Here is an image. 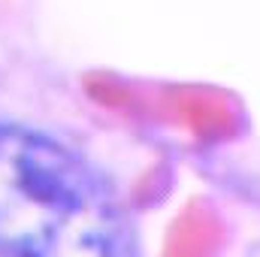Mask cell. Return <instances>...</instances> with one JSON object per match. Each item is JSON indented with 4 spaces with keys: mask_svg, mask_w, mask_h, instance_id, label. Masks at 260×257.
Returning a JSON list of instances; mask_svg holds the SVG:
<instances>
[{
    "mask_svg": "<svg viewBox=\"0 0 260 257\" xmlns=\"http://www.w3.org/2000/svg\"><path fill=\"white\" fill-rule=\"evenodd\" d=\"M0 248L9 257H136L109 182L58 139L0 124Z\"/></svg>",
    "mask_w": 260,
    "mask_h": 257,
    "instance_id": "1",
    "label": "cell"
},
{
    "mask_svg": "<svg viewBox=\"0 0 260 257\" xmlns=\"http://www.w3.org/2000/svg\"><path fill=\"white\" fill-rule=\"evenodd\" d=\"M0 257H9V254H6V251H3V248H0Z\"/></svg>",
    "mask_w": 260,
    "mask_h": 257,
    "instance_id": "2",
    "label": "cell"
}]
</instances>
